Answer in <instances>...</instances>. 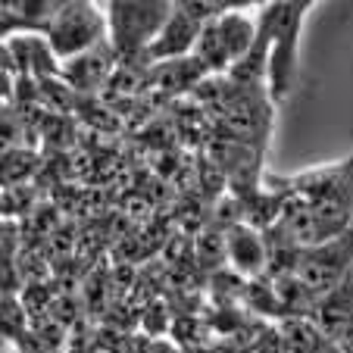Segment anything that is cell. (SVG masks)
<instances>
[{
  "instance_id": "cell-5",
  "label": "cell",
  "mask_w": 353,
  "mask_h": 353,
  "mask_svg": "<svg viewBox=\"0 0 353 353\" xmlns=\"http://www.w3.org/2000/svg\"><path fill=\"white\" fill-rule=\"evenodd\" d=\"M200 32H203V22L197 19V16L188 13L185 3H175L172 16H169V22L163 26V32L157 34V41L150 47H147V69L157 66V63H169V60H185V57L194 54V47H197L200 41Z\"/></svg>"
},
{
  "instance_id": "cell-11",
  "label": "cell",
  "mask_w": 353,
  "mask_h": 353,
  "mask_svg": "<svg viewBox=\"0 0 353 353\" xmlns=\"http://www.w3.org/2000/svg\"><path fill=\"white\" fill-rule=\"evenodd\" d=\"M256 26H260V22H256L254 16H247L244 7H234V10H228L222 19H216V28H219L222 41H225L228 54H232V63H241L247 57V50L254 47Z\"/></svg>"
},
{
  "instance_id": "cell-15",
  "label": "cell",
  "mask_w": 353,
  "mask_h": 353,
  "mask_svg": "<svg viewBox=\"0 0 353 353\" xmlns=\"http://www.w3.org/2000/svg\"><path fill=\"white\" fill-rule=\"evenodd\" d=\"M325 353H347V350H344V347H341V344H332Z\"/></svg>"
},
{
  "instance_id": "cell-10",
  "label": "cell",
  "mask_w": 353,
  "mask_h": 353,
  "mask_svg": "<svg viewBox=\"0 0 353 353\" xmlns=\"http://www.w3.org/2000/svg\"><path fill=\"white\" fill-rule=\"evenodd\" d=\"M281 334V347L285 353H325L332 347V341L322 334V328L316 325L310 316H291V319L275 322Z\"/></svg>"
},
{
  "instance_id": "cell-1",
  "label": "cell",
  "mask_w": 353,
  "mask_h": 353,
  "mask_svg": "<svg viewBox=\"0 0 353 353\" xmlns=\"http://www.w3.org/2000/svg\"><path fill=\"white\" fill-rule=\"evenodd\" d=\"M103 10H107L110 44L119 57V66L147 72V47L163 32L175 3L169 0H110L103 3Z\"/></svg>"
},
{
  "instance_id": "cell-7",
  "label": "cell",
  "mask_w": 353,
  "mask_h": 353,
  "mask_svg": "<svg viewBox=\"0 0 353 353\" xmlns=\"http://www.w3.org/2000/svg\"><path fill=\"white\" fill-rule=\"evenodd\" d=\"M119 69V57H116L113 44H100L88 54L75 57V60L63 63V72H60V81H66L72 91H97V88H107L113 72Z\"/></svg>"
},
{
  "instance_id": "cell-9",
  "label": "cell",
  "mask_w": 353,
  "mask_h": 353,
  "mask_svg": "<svg viewBox=\"0 0 353 353\" xmlns=\"http://www.w3.org/2000/svg\"><path fill=\"white\" fill-rule=\"evenodd\" d=\"M203 79H210L207 69L200 66L194 57H185V60H169V63L150 66L144 72V88L160 91L163 97H175V94L197 91V85Z\"/></svg>"
},
{
  "instance_id": "cell-14",
  "label": "cell",
  "mask_w": 353,
  "mask_h": 353,
  "mask_svg": "<svg viewBox=\"0 0 353 353\" xmlns=\"http://www.w3.org/2000/svg\"><path fill=\"white\" fill-rule=\"evenodd\" d=\"M341 347H344L347 353H353V328H350V334H347V338L341 341Z\"/></svg>"
},
{
  "instance_id": "cell-12",
  "label": "cell",
  "mask_w": 353,
  "mask_h": 353,
  "mask_svg": "<svg viewBox=\"0 0 353 353\" xmlns=\"http://www.w3.org/2000/svg\"><path fill=\"white\" fill-rule=\"evenodd\" d=\"M191 57L207 69V75H228L232 72V66H234L225 41H222L219 28H216V22H207V26H203L200 41H197V47H194Z\"/></svg>"
},
{
  "instance_id": "cell-3",
  "label": "cell",
  "mask_w": 353,
  "mask_h": 353,
  "mask_svg": "<svg viewBox=\"0 0 353 353\" xmlns=\"http://www.w3.org/2000/svg\"><path fill=\"white\" fill-rule=\"evenodd\" d=\"M313 10L310 0H281L279 26H275L272 54H269V100L281 103L294 88V75H297V54H300V28L303 19Z\"/></svg>"
},
{
  "instance_id": "cell-16",
  "label": "cell",
  "mask_w": 353,
  "mask_h": 353,
  "mask_svg": "<svg viewBox=\"0 0 353 353\" xmlns=\"http://www.w3.org/2000/svg\"><path fill=\"white\" fill-rule=\"evenodd\" d=\"M7 353H26V350H22V347H13V350H10V347H7Z\"/></svg>"
},
{
  "instance_id": "cell-4",
  "label": "cell",
  "mask_w": 353,
  "mask_h": 353,
  "mask_svg": "<svg viewBox=\"0 0 353 353\" xmlns=\"http://www.w3.org/2000/svg\"><path fill=\"white\" fill-rule=\"evenodd\" d=\"M350 269H353V228L347 234H341V238L328 241V244L303 250L294 275L316 294V300H322L347 279Z\"/></svg>"
},
{
  "instance_id": "cell-8",
  "label": "cell",
  "mask_w": 353,
  "mask_h": 353,
  "mask_svg": "<svg viewBox=\"0 0 353 353\" xmlns=\"http://www.w3.org/2000/svg\"><path fill=\"white\" fill-rule=\"evenodd\" d=\"M310 319L322 328V334H325L332 344H341V341L350 334V328H353V269L347 272V279L341 281L332 294H325V297L316 303Z\"/></svg>"
},
{
  "instance_id": "cell-2",
  "label": "cell",
  "mask_w": 353,
  "mask_h": 353,
  "mask_svg": "<svg viewBox=\"0 0 353 353\" xmlns=\"http://www.w3.org/2000/svg\"><path fill=\"white\" fill-rule=\"evenodd\" d=\"M44 38L60 63L75 60L110 41L107 10L91 0H63L60 13L54 16Z\"/></svg>"
},
{
  "instance_id": "cell-13",
  "label": "cell",
  "mask_w": 353,
  "mask_h": 353,
  "mask_svg": "<svg viewBox=\"0 0 353 353\" xmlns=\"http://www.w3.org/2000/svg\"><path fill=\"white\" fill-rule=\"evenodd\" d=\"M41 166V157L34 147H3V188H19Z\"/></svg>"
},
{
  "instance_id": "cell-6",
  "label": "cell",
  "mask_w": 353,
  "mask_h": 353,
  "mask_svg": "<svg viewBox=\"0 0 353 353\" xmlns=\"http://www.w3.org/2000/svg\"><path fill=\"white\" fill-rule=\"evenodd\" d=\"M225 238H228V269L238 272L241 279H247V281L263 279L269 269L266 234H263L260 228L241 222V225L228 228Z\"/></svg>"
}]
</instances>
